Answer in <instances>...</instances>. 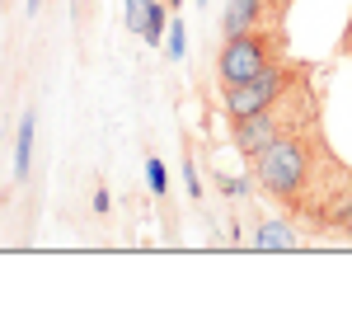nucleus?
<instances>
[{"instance_id": "nucleus-5", "label": "nucleus", "mask_w": 352, "mask_h": 329, "mask_svg": "<svg viewBox=\"0 0 352 329\" xmlns=\"http://www.w3.org/2000/svg\"><path fill=\"white\" fill-rule=\"evenodd\" d=\"M277 132H287V123H282V113H277V104H272V109H263V113H249V118H240V123H230V146L249 160V156H258Z\"/></svg>"}, {"instance_id": "nucleus-2", "label": "nucleus", "mask_w": 352, "mask_h": 329, "mask_svg": "<svg viewBox=\"0 0 352 329\" xmlns=\"http://www.w3.org/2000/svg\"><path fill=\"white\" fill-rule=\"evenodd\" d=\"M277 47H282V28H254V33H235L226 38L217 52V81L226 85H244L254 76H263L268 66H277Z\"/></svg>"}, {"instance_id": "nucleus-1", "label": "nucleus", "mask_w": 352, "mask_h": 329, "mask_svg": "<svg viewBox=\"0 0 352 329\" xmlns=\"http://www.w3.org/2000/svg\"><path fill=\"white\" fill-rule=\"evenodd\" d=\"M249 169H254V179H258L272 198L292 202V198L310 184V141H305V132H300V127L277 132L258 156H249Z\"/></svg>"}, {"instance_id": "nucleus-8", "label": "nucleus", "mask_w": 352, "mask_h": 329, "mask_svg": "<svg viewBox=\"0 0 352 329\" xmlns=\"http://www.w3.org/2000/svg\"><path fill=\"white\" fill-rule=\"evenodd\" d=\"M160 33H169V5L146 0V24H141V38H146L151 47H160Z\"/></svg>"}, {"instance_id": "nucleus-3", "label": "nucleus", "mask_w": 352, "mask_h": 329, "mask_svg": "<svg viewBox=\"0 0 352 329\" xmlns=\"http://www.w3.org/2000/svg\"><path fill=\"white\" fill-rule=\"evenodd\" d=\"M296 85V66H268L263 76H254V81H244V85H226L221 89V109H226V118L230 123H240V118H249V113H263L272 109L287 89Z\"/></svg>"}, {"instance_id": "nucleus-4", "label": "nucleus", "mask_w": 352, "mask_h": 329, "mask_svg": "<svg viewBox=\"0 0 352 329\" xmlns=\"http://www.w3.org/2000/svg\"><path fill=\"white\" fill-rule=\"evenodd\" d=\"M287 5H292V0H226L221 33L235 38V33H254V28H282Z\"/></svg>"}, {"instance_id": "nucleus-6", "label": "nucleus", "mask_w": 352, "mask_h": 329, "mask_svg": "<svg viewBox=\"0 0 352 329\" xmlns=\"http://www.w3.org/2000/svg\"><path fill=\"white\" fill-rule=\"evenodd\" d=\"M296 245H300V235L292 231V221L268 217V221L254 226V249H263V254H272V249H296Z\"/></svg>"}, {"instance_id": "nucleus-12", "label": "nucleus", "mask_w": 352, "mask_h": 329, "mask_svg": "<svg viewBox=\"0 0 352 329\" xmlns=\"http://www.w3.org/2000/svg\"><path fill=\"white\" fill-rule=\"evenodd\" d=\"M343 52H352V24H348V33H343Z\"/></svg>"}, {"instance_id": "nucleus-10", "label": "nucleus", "mask_w": 352, "mask_h": 329, "mask_svg": "<svg viewBox=\"0 0 352 329\" xmlns=\"http://www.w3.org/2000/svg\"><path fill=\"white\" fill-rule=\"evenodd\" d=\"M184 52H188V38H184V24H169V56H174V61H184Z\"/></svg>"}, {"instance_id": "nucleus-9", "label": "nucleus", "mask_w": 352, "mask_h": 329, "mask_svg": "<svg viewBox=\"0 0 352 329\" xmlns=\"http://www.w3.org/2000/svg\"><path fill=\"white\" fill-rule=\"evenodd\" d=\"M146 179H151V193H160V198H164V189H169V174H164V164L155 160V156L146 160Z\"/></svg>"}, {"instance_id": "nucleus-11", "label": "nucleus", "mask_w": 352, "mask_h": 329, "mask_svg": "<svg viewBox=\"0 0 352 329\" xmlns=\"http://www.w3.org/2000/svg\"><path fill=\"white\" fill-rule=\"evenodd\" d=\"M184 174H188V193H192V198H202V184H197V164H184Z\"/></svg>"}, {"instance_id": "nucleus-7", "label": "nucleus", "mask_w": 352, "mask_h": 329, "mask_svg": "<svg viewBox=\"0 0 352 329\" xmlns=\"http://www.w3.org/2000/svg\"><path fill=\"white\" fill-rule=\"evenodd\" d=\"M33 132H38V118L24 113V118H19V137H14V179H28V164H33Z\"/></svg>"}, {"instance_id": "nucleus-13", "label": "nucleus", "mask_w": 352, "mask_h": 329, "mask_svg": "<svg viewBox=\"0 0 352 329\" xmlns=\"http://www.w3.org/2000/svg\"><path fill=\"white\" fill-rule=\"evenodd\" d=\"M164 5H169V10H179V5H184V0H164Z\"/></svg>"}]
</instances>
